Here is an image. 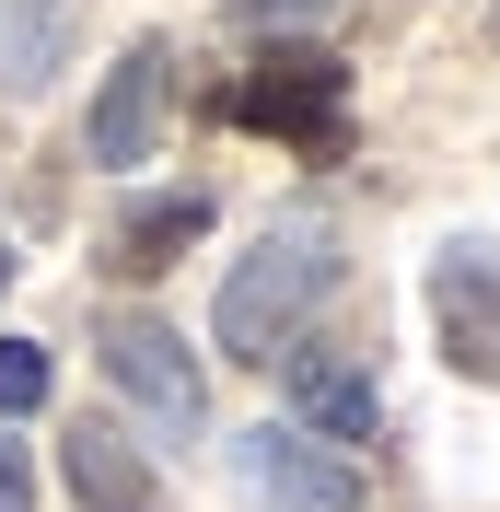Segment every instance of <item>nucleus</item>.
Segmentation results:
<instances>
[{
	"mask_svg": "<svg viewBox=\"0 0 500 512\" xmlns=\"http://www.w3.org/2000/svg\"><path fill=\"white\" fill-rule=\"evenodd\" d=\"M338 222L326 210H291V222H268L233 268H221V303H210V338H221V361H280V350H303V326H314V303L338 291Z\"/></svg>",
	"mask_w": 500,
	"mask_h": 512,
	"instance_id": "1",
	"label": "nucleus"
},
{
	"mask_svg": "<svg viewBox=\"0 0 500 512\" xmlns=\"http://www.w3.org/2000/svg\"><path fill=\"white\" fill-rule=\"evenodd\" d=\"M221 117L268 128V140H291V152H314V163H338L349 152V70L326 59V47H268V59L221 94Z\"/></svg>",
	"mask_w": 500,
	"mask_h": 512,
	"instance_id": "2",
	"label": "nucleus"
},
{
	"mask_svg": "<svg viewBox=\"0 0 500 512\" xmlns=\"http://www.w3.org/2000/svg\"><path fill=\"white\" fill-rule=\"evenodd\" d=\"M94 361L117 373V396L152 431H175V443H198V419H210V384H198V361H187V338L163 315H140V303H117V315L94 326Z\"/></svg>",
	"mask_w": 500,
	"mask_h": 512,
	"instance_id": "3",
	"label": "nucleus"
},
{
	"mask_svg": "<svg viewBox=\"0 0 500 512\" xmlns=\"http://www.w3.org/2000/svg\"><path fill=\"white\" fill-rule=\"evenodd\" d=\"M431 326H442V361L466 384H500V245L454 233L431 256Z\"/></svg>",
	"mask_w": 500,
	"mask_h": 512,
	"instance_id": "4",
	"label": "nucleus"
},
{
	"mask_svg": "<svg viewBox=\"0 0 500 512\" xmlns=\"http://www.w3.org/2000/svg\"><path fill=\"white\" fill-rule=\"evenodd\" d=\"M163 117H175V47H163V35H140V47L105 70L82 152H94L105 175H128V163H152V152H163Z\"/></svg>",
	"mask_w": 500,
	"mask_h": 512,
	"instance_id": "5",
	"label": "nucleus"
},
{
	"mask_svg": "<svg viewBox=\"0 0 500 512\" xmlns=\"http://www.w3.org/2000/svg\"><path fill=\"white\" fill-rule=\"evenodd\" d=\"M233 478H245L268 512H361V466H349V454H326L314 431H280V419L233 443Z\"/></svg>",
	"mask_w": 500,
	"mask_h": 512,
	"instance_id": "6",
	"label": "nucleus"
},
{
	"mask_svg": "<svg viewBox=\"0 0 500 512\" xmlns=\"http://www.w3.org/2000/svg\"><path fill=\"white\" fill-rule=\"evenodd\" d=\"M280 384H291V408H303V431L326 454H349V443H373L384 431V396H373V373L349 350H326V338H303V350H280Z\"/></svg>",
	"mask_w": 500,
	"mask_h": 512,
	"instance_id": "7",
	"label": "nucleus"
},
{
	"mask_svg": "<svg viewBox=\"0 0 500 512\" xmlns=\"http://www.w3.org/2000/svg\"><path fill=\"white\" fill-rule=\"evenodd\" d=\"M59 478L82 512H163V478H152V454L128 443L117 419H70L59 431Z\"/></svg>",
	"mask_w": 500,
	"mask_h": 512,
	"instance_id": "8",
	"label": "nucleus"
},
{
	"mask_svg": "<svg viewBox=\"0 0 500 512\" xmlns=\"http://www.w3.org/2000/svg\"><path fill=\"white\" fill-rule=\"evenodd\" d=\"M198 233H210V198L175 187V198H152V210H128V222H117V268H175Z\"/></svg>",
	"mask_w": 500,
	"mask_h": 512,
	"instance_id": "9",
	"label": "nucleus"
},
{
	"mask_svg": "<svg viewBox=\"0 0 500 512\" xmlns=\"http://www.w3.org/2000/svg\"><path fill=\"white\" fill-rule=\"evenodd\" d=\"M59 35H70V0H0V82L24 94L59 70Z\"/></svg>",
	"mask_w": 500,
	"mask_h": 512,
	"instance_id": "10",
	"label": "nucleus"
},
{
	"mask_svg": "<svg viewBox=\"0 0 500 512\" xmlns=\"http://www.w3.org/2000/svg\"><path fill=\"white\" fill-rule=\"evenodd\" d=\"M47 350H35V338H0V419H24V408H47Z\"/></svg>",
	"mask_w": 500,
	"mask_h": 512,
	"instance_id": "11",
	"label": "nucleus"
},
{
	"mask_svg": "<svg viewBox=\"0 0 500 512\" xmlns=\"http://www.w3.org/2000/svg\"><path fill=\"white\" fill-rule=\"evenodd\" d=\"M0 512H35V478H24V454L0 443Z\"/></svg>",
	"mask_w": 500,
	"mask_h": 512,
	"instance_id": "12",
	"label": "nucleus"
},
{
	"mask_svg": "<svg viewBox=\"0 0 500 512\" xmlns=\"http://www.w3.org/2000/svg\"><path fill=\"white\" fill-rule=\"evenodd\" d=\"M0 291H12V245H0Z\"/></svg>",
	"mask_w": 500,
	"mask_h": 512,
	"instance_id": "13",
	"label": "nucleus"
}]
</instances>
